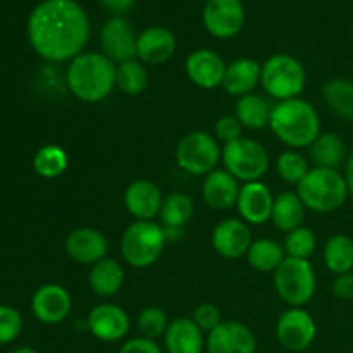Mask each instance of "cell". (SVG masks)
<instances>
[{"instance_id": "obj_1", "label": "cell", "mask_w": 353, "mask_h": 353, "mask_svg": "<svg viewBox=\"0 0 353 353\" xmlns=\"http://www.w3.org/2000/svg\"><path fill=\"white\" fill-rule=\"evenodd\" d=\"M28 40L41 59L71 62L90 40V19L76 0H43L28 17Z\"/></svg>"}, {"instance_id": "obj_2", "label": "cell", "mask_w": 353, "mask_h": 353, "mask_svg": "<svg viewBox=\"0 0 353 353\" xmlns=\"http://www.w3.org/2000/svg\"><path fill=\"white\" fill-rule=\"evenodd\" d=\"M116 68L100 52H83L68 65V88L78 100L86 103L102 102L116 86Z\"/></svg>"}, {"instance_id": "obj_3", "label": "cell", "mask_w": 353, "mask_h": 353, "mask_svg": "<svg viewBox=\"0 0 353 353\" xmlns=\"http://www.w3.org/2000/svg\"><path fill=\"white\" fill-rule=\"evenodd\" d=\"M269 128L286 147L299 150L309 148L319 137L321 119L312 103L296 97L272 105Z\"/></svg>"}, {"instance_id": "obj_4", "label": "cell", "mask_w": 353, "mask_h": 353, "mask_svg": "<svg viewBox=\"0 0 353 353\" xmlns=\"http://www.w3.org/2000/svg\"><path fill=\"white\" fill-rule=\"evenodd\" d=\"M296 193L305 209L327 214L341 209L350 196L347 179L338 169L314 168L296 185Z\"/></svg>"}, {"instance_id": "obj_5", "label": "cell", "mask_w": 353, "mask_h": 353, "mask_svg": "<svg viewBox=\"0 0 353 353\" xmlns=\"http://www.w3.org/2000/svg\"><path fill=\"white\" fill-rule=\"evenodd\" d=\"M165 231L154 221H133L121 236V255L131 268L145 269L155 264L165 247Z\"/></svg>"}, {"instance_id": "obj_6", "label": "cell", "mask_w": 353, "mask_h": 353, "mask_svg": "<svg viewBox=\"0 0 353 353\" xmlns=\"http://www.w3.org/2000/svg\"><path fill=\"white\" fill-rule=\"evenodd\" d=\"M305 69L302 62L288 54H276L262 64L261 85L278 102L296 99L305 88Z\"/></svg>"}, {"instance_id": "obj_7", "label": "cell", "mask_w": 353, "mask_h": 353, "mask_svg": "<svg viewBox=\"0 0 353 353\" xmlns=\"http://www.w3.org/2000/svg\"><path fill=\"white\" fill-rule=\"evenodd\" d=\"M274 286L279 299L290 307H303L316 295V272L305 259L286 257L274 272Z\"/></svg>"}, {"instance_id": "obj_8", "label": "cell", "mask_w": 353, "mask_h": 353, "mask_svg": "<svg viewBox=\"0 0 353 353\" xmlns=\"http://www.w3.org/2000/svg\"><path fill=\"white\" fill-rule=\"evenodd\" d=\"M223 150L216 137L205 131H192L179 140L176 147V162L185 172L193 176H207L217 169Z\"/></svg>"}, {"instance_id": "obj_9", "label": "cell", "mask_w": 353, "mask_h": 353, "mask_svg": "<svg viewBox=\"0 0 353 353\" xmlns=\"http://www.w3.org/2000/svg\"><path fill=\"white\" fill-rule=\"evenodd\" d=\"M224 169L238 181H261L269 169V154L259 141L252 138H240L233 143L224 145Z\"/></svg>"}, {"instance_id": "obj_10", "label": "cell", "mask_w": 353, "mask_h": 353, "mask_svg": "<svg viewBox=\"0 0 353 353\" xmlns=\"http://www.w3.org/2000/svg\"><path fill=\"white\" fill-rule=\"evenodd\" d=\"M276 336L279 343L288 350H307L317 336L316 321L303 307H290L279 316L276 324Z\"/></svg>"}, {"instance_id": "obj_11", "label": "cell", "mask_w": 353, "mask_h": 353, "mask_svg": "<svg viewBox=\"0 0 353 353\" xmlns=\"http://www.w3.org/2000/svg\"><path fill=\"white\" fill-rule=\"evenodd\" d=\"M202 17L212 37L230 40L243 30L245 7L241 0H207Z\"/></svg>"}, {"instance_id": "obj_12", "label": "cell", "mask_w": 353, "mask_h": 353, "mask_svg": "<svg viewBox=\"0 0 353 353\" xmlns=\"http://www.w3.org/2000/svg\"><path fill=\"white\" fill-rule=\"evenodd\" d=\"M137 41L138 37L133 26L119 16L107 19L100 31L102 54L107 55L114 64L137 59Z\"/></svg>"}, {"instance_id": "obj_13", "label": "cell", "mask_w": 353, "mask_h": 353, "mask_svg": "<svg viewBox=\"0 0 353 353\" xmlns=\"http://www.w3.org/2000/svg\"><path fill=\"white\" fill-rule=\"evenodd\" d=\"M86 326L97 340L116 343L123 340L130 331V316L123 307L116 303H99L90 310Z\"/></svg>"}, {"instance_id": "obj_14", "label": "cell", "mask_w": 353, "mask_h": 353, "mask_svg": "<svg viewBox=\"0 0 353 353\" xmlns=\"http://www.w3.org/2000/svg\"><path fill=\"white\" fill-rule=\"evenodd\" d=\"M205 347L209 353H255L257 341L250 327L236 321H223L207 333Z\"/></svg>"}, {"instance_id": "obj_15", "label": "cell", "mask_w": 353, "mask_h": 353, "mask_svg": "<svg viewBox=\"0 0 353 353\" xmlns=\"http://www.w3.org/2000/svg\"><path fill=\"white\" fill-rule=\"evenodd\" d=\"M65 254L81 265H95L107 257L109 241L102 231L95 228H76L65 238Z\"/></svg>"}, {"instance_id": "obj_16", "label": "cell", "mask_w": 353, "mask_h": 353, "mask_svg": "<svg viewBox=\"0 0 353 353\" xmlns=\"http://www.w3.org/2000/svg\"><path fill=\"white\" fill-rule=\"evenodd\" d=\"M72 307L68 290L57 283L40 286L31 299L33 316L43 324H59L69 316Z\"/></svg>"}, {"instance_id": "obj_17", "label": "cell", "mask_w": 353, "mask_h": 353, "mask_svg": "<svg viewBox=\"0 0 353 353\" xmlns=\"http://www.w3.org/2000/svg\"><path fill=\"white\" fill-rule=\"evenodd\" d=\"M226 62L217 52L199 48L186 57L185 71L190 81L202 90H214L223 86Z\"/></svg>"}, {"instance_id": "obj_18", "label": "cell", "mask_w": 353, "mask_h": 353, "mask_svg": "<svg viewBox=\"0 0 353 353\" xmlns=\"http://www.w3.org/2000/svg\"><path fill=\"white\" fill-rule=\"evenodd\" d=\"M250 245V228H248V224L243 219L230 217V219L221 221L214 228L212 247L221 257L230 259V261L243 257V255H247Z\"/></svg>"}, {"instance_id": "obj_19", "label": "cell", "mask_w": 353, "mask_h": 353, "mask_svg": "<svg viewBox=\"0 0 353 353\" xmlns=\"http://www.w3.org/2000/svg\"><path fill=\"white\" fill-rule=\"evenodd\" d=\"M238 212L247 224H265L271 221L274 196L262 181L245 183L238 195Z\"/></svg>"}, {"instance_id": "obj_20", "label": "cell", "mask_w": 353, "mask_h": 353, "mask_svg": "<svg viewBox=\"0 0 353 353\" xmlns=\"http://www.w3.org/2000/svg\"><path fill=\"white\" fill-rule=\"evenodd\" d=\"M164 203L161 188L148 179H137L124 192V207L137 221H152Z\"/></svg>"}, {"instance_id": "obj_21", "label": "cell", "mask_w": 353, "mask_h": 353, "mask_svg": "<svg viewBox=\"0 0 353 353\" xmlns=\"http://www.w3.org/2000/svg\"><path fill=\"white\" fill-rule=\"evenodd\" d=\"M174 33L164 26H150L138 34L137 57L143 64L159 65L168 62L176 52Z\"/></svg>"}, {"instance_id": "obj_22", "label": "cell", "mask_w": 353, "mask_h": 353, "mask_svg": "<svg viewBox=\"0 0 353 353\" xmlns=\"http://www.w3.org/2000/svg\"><path fill=\"white\" fill-rule=\"evenodd\" d=\"M240 186L238 179L226 169H214L205 176L202 183V199L210 209L230 210L236 205Z\"/></svg>"}, {"instance_id": "obj_23", "label": "cell", "mask_w": 353, "mask_h": 353, "mask_svg": "<svg viewBox=\"0 0 353 353\" xmlns=\"http://www.w3.org/2000/svg\"><path fill=\"white\" fill-rule=\"evenodd\" d=\"M262 65L255 59L241 57L226 65L223 88L233 97H245L254 92L255 86L261 83Z\"/></svg>"}, {"instance_id": "obj_24", "label": "cell", "mask_w": 353, "mask_h": 353, "mask_svg": "<svg viewBox=\"0 0 353 353\" xmlns=\"http://www.w3.org/2000/svg\"><path fill=\"white\" fill-rule=\"evenodd\" d=\"M168 353H202L205 347L203 331L188 317H181L169 324L164 334Z\"/></svg>"}, {"instance_id": "obj_25", "label": "cell", "mask_w": 353, "mask_h": 353, "mask_svg": "<svg viewBox=\"0 0 353 353\" xmlns=\"http://www.w3.org/2000/svg\"><path fill=\"white\" fill-rule=\"evenodd\" d=\"M124 269L114 259L105 257L95 265H92L88 274V285L95 295L102 299H110L117 295L124 285Z\"/></svg>"}, {"instance_id": "obj_26", "label": "cell", "mask_w": 353, "mask_h": 353, "mask_svg": "<svg viewBox=\"0 0 353 353\" xmlns=\"http://www.w3.org/2000/svg\"><path fill=\"white\" fill-rule=\"evenodd\" d=\"M303 219H305V205L299 193L286 192L276 196L271 221L279 231L290 233L302 226Z\"/></svg>"}, {"instance_id": "obj_27", "label": "cell", "mask_w": 353, "mask_h": 353, "mask_svg": "<svg viewBox=\"0 0 353 353\" xmlns=\"http://www.w3.org/2000/svg\"><path fill=\"white\" fill-rule=\"evenodd\" d=\"M272 105L261 95L248 93L240 97L234 109V117L240 121V124L247 130H264L271 123Z\"/></svg>"}, {"instance_id": "obj_28", "label": "cell", "mask_w": 353, "mask_h": 353, "mask_svg": "<svg viewBox=\"0 0 353 353\" xmlns=\"http://www.w3.org/2000/svg\"><path fill=\"white\" fill-rule=\"evenodd\" d=\"M193 212H195V205H193V200L188 195H185V193H171L164 199L159 217L164 224L162 226L164 230L181 231L190 223Z\"/></svg>"}, {"instance_id": "obj_29", "label": "cell", "mask_w": 353, "mask_h": 353, "mask_svg": "<svg viewBox=\"0 0 353 353\" xmlns=\"http://www.w3.org/2000/svg\"><path fill=\"white\" fill-rule=\"evenodd\" d=\"M285 259V247H281L278 241L269 240V238L252 241L247 252L248 264L259 272H276V269L283 264Z\"/></svg>"}, {"instance_id": "obj_30", "label": "cell", "mask_w": 353, "mask_h": 353, "mask_svg": "<svg viewBox=\"0 0 353 353\" xmlns=\"http://www.w3.org/2000/svg\"><path fill=\"white\" fill-rule=\"evenodd\" d=\"M309 152L316 168L338 169L345 159V141L336 133H321Z\"/></svg>"}, {"instance_id": "obj_31", "label": "cell", "mask_w": 353, "mask_h": 353, "mask_svg": "<svg viewBox=\"0 0 353 353\" xmlns=\"http://www.w3.org/2000/svg\"><path fill=\"white\" fill-rule=\"evenodd\" d=\"M324 264L333 274H348L353 269V240L347 234H334L324 245Z\"/></svg>"}, {"instance_id": "obj_32", "label": "cell", "mask_w": 353, "mask_h": 353, "mask_svg": "<svg viewBox=\"0 0 353 353\" xmlns=\"http://www.w3.org/2000/svg\"><path fill=\"white\" fill-rule=\"evenodd\" d=\"M69 165V157L65 150L59 145H43L38 148L33 157V169L38 176L45 179H55L65 172Z\"/></svg>"}, {"instance_id": "obj_33", "label": "cell", "mask_w": 353, "mask_h": 353, "mask_svg": "<svg viewBox=\"0 0 353 353\" xmlns=\"http://www.w3.org/2000/svg\"><path fill=\"white\" fill-rule=\"evenodd\" d=\"M323 95L333 112L353 121V81L343 78L330 79L324 85Z\"/></svg>"}, {"instance_id": "obj_34", "label": "cell", "mask_w": 353, "mask_h": 353, "mask_svg": "<svg viewBox=\"0 0 353 353\" xmlns=\"http://www.w3.org/2000/svg\"><path fill=\"white\" fill-rule=\"evenodd\" d=\"M148 85V71L138 59L121 62L116 68V86L128 95H140Z\"/></svg>"}, {"instance_id": "obj_35", "label": "cell", "mask_w": 353, "mask_h": 353, "mask_svg": "<svg viewBox=\"0 0 353 353\" xmlns=\"http://www.w3.org/2000/svg\"><path fill=\"white\" fill-rule=\"evenodd\" d=\"M276 171H278L279 178L290 185H299L303 178L307 176L309 169V162L303 157L300 152L296 150H286L276 161Z\"/></svg>"}, {"instance_id": "obj_36", "label": "cell", "mask_w": 353, "mask_h": 353, "mask_svg": "<svg viewBox=\"0 0 353 353\" xmlns=\"http://www.w3.org/2000/svg\"><path fill=\"white\" fill-rule=\"evenodd\" d=\"M316 245L317 240L314 231L305 226H300L286 234L285 252L288 254V257L305 259V261H309L314 252H316Z\"/></svg>"}, {"instance_id": "obj_37", "label": "cell", "mask_w": 353, "mask_h": 353, "mask_svg": "<svg viewBox=\"0 0 353 353\" xmlns=\"http://www.w3.org/2000/svg\"><path fill=\"white\" fill-rule=\"evenodd\" d=\"M169 324L171 323L168 321V314L159 307H145L138 316V330L141 336L148 340H157L164 336Z\"/></svg>"}, {"instance_id": "obj_38", "label": "cell", "mask_w": 353, "mask_h": 353, "mask_svg": "<svg viewBox=\"0 0 353 353\" xmlns=\"http://www.w3.org/2000/svg\"><path fill=\"white\" fill-rule=\"evenodd\" d=\"M23 331V316L10 305H0V345L12 343Z\"/></svg>"}, {"instance_id": "obj_39", "label": "cell", "mask_w": 353, "mask_h": 353, "mask_svg": "<svg viewBox=\"0 0 353 353\" xmlns=\"http://www.w3.org/2000/svg\"><path fill=\"white\" fill-rule=\"evenodd\" d=\"M192 321L203 331V333H210L214 327H217L221 323H223L219 307H216L214 303H209V302L200 303V305L196 307L195 312H193Z\"/></svg>"}, {"instance_id": "obj_40", "label": "cell", "mask_w": 353, "mask_h": 353, "mask_svg": "<svg viewBox=\"0 0 353 353\" xmlns=\"http://www.w3.org/2000/svg\"><path fill=\"white\" fill-rule=\"evenodd\" d=\"M241 133H243V126H241L236 117L223 116L216 123V134L214 137L217 138V141H223L224 145H228L243 138Z\"/></svg>"}, {"instance_id": "obj_41", "label": "cell", "mask_w": 353, "mask_h": 353, "mask_svg": "<svg viewBox=\"0 0 353 353\" xmlns=\"http://www.w3.org/2000/svg\"><path fill=\"white\" fill-rule=\"evenodd\" d=\"M117 353H162V348L155 340H148V338H133V340L123 343Z\"/></svg>"}, {"instance_id": "obj_42", "label": "cell", "mask_w": 353, "mask_h": 353, "mask_svg": "<svg viewBox=\"0 0 353 353\" xmlns=\"http://www.w3.org/2000/svg\"><path fill=\"white\" fill-rule=\"evenodd\" d=\"M333 293L340 300H353V274H340L333 281Z\"/></svg>"}, {"instance_id": "obj_43", "label": "cell", "mask_w": 353, "mask_h": 353, "mask_svg": "<svg viewBox=\"0 0 353 353\" xmlns=\"http://www.w3.org/2000/svg\"><path fill=\"white\" fill-rule=\"evenodd\" d=\"M134 3H137V0H102L103 9L114 14L128 12L130 9H133Z\"/></svg>"}, {"instance_id": "obj_44", "label": "cell", "mask_w": 353, "mask_h": 353, "mask_svg": "<svg viewBox=\"0 0 353 353\" xmlns=\"http://www.w3.org/2000/svg\"><path fill=\"white\" fill-rule=\"evenodd\" d=\"M345 179H347L348 192H350V196L353 199V152L350 154L347 161V169H345Z\"/></svg>"}, {"instance_id": "obj_45", "label": "cell", "mask_w": 353, "mask_h": 353, "mask_svg": "<svg viewBox=\"0 0 353 353\" xmlns=\"http://www.w3.org/2000/svg\"><path fill=\"white\" fill-rule=\"evenodd\" d=\"M10 353H40V352L33 350V348H30V347H21V348H16V350L10 352Z\"/></svg>"}, {"instance_id": "obj_46", "label": "cell", "mask_w": 353, "mask_h": 353, "mask_svg": "<svg viewBox=\"0 0 353 353\" xmlns=\"http://www.w3.org/2000/svg\"><path fill=\"white\" fill-rule=\"evenodd\" d=\"M205 2H207V0H205Z\"/></svg>"}]
</instances>
